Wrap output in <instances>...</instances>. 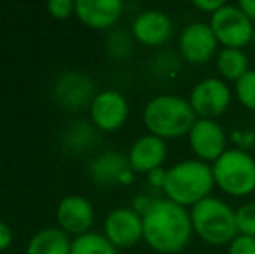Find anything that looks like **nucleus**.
Masks as SVG:
<instances>
[{
  "label": "nucleus",
  "instance_id": "16",
  "mask_svg": "<svg viewBox=\"0 0 255 254\" xmlns=\"http://www.w3.org/2000/svg\"><path fill=\"white\" fill-rule=\"evenodd\" d=\"M91 176L99 185L130 183L132 169L127 157L118 152H106L91 162Z\"/></svg>",
  "mask_w": 255,
  "mask_h": 254
},
{
  "label": "nucleus",
  "instance_id": "23",
  "mask_svg": "<svg viewBox=\"0 0 255 254\" xmlns=\"http://www.w3.org/2000/svg\"><path fill=\"white\" fill-rule=\"evenodd\" d=\"M110 51L118 58H125L130 52V37L124 31H117L110 37Z\"/></svg>",
  "mask_w": 255,
  "mask_h": 254
},
{
  "label": "nucleus",
  "instance_id": "29",
  "mask_svg": "<svg viewBox=\"0 0 255 254\" xmlns=\"http://www.w3.org/2000/svg\"><path fill=\"white\" fill-rule=\"evenodd\" d=\"M236 5L245 12V16L249 17L252 23H255V0H240Z\"/></svg>",
  "mask_w": 255,
  "mask_h": 254
},
{
  "label": "nucleus",
  "instance_id": "17",
  "mask_svg": "<svg viewBox=\"0 0 255 254\" xmlns=\"http://www.w3.org/2000/svg\"><path fill=\"white\" fill-rule=\"evenodd\" d=\"M92 89H94V84L91 82V78H87L82 73L70 71V73H63L57 78L54 92L63 105L77 106L91 98Z\"/></svg>",
  "mask_w": 255,
  "mask_h": 254
},
{
  "label": "nucleus",
  "instance_id": "18",
  "mask_svg": "<svg viewBox=\"0 0 255 254\" xmlns=\"http://www.w3.org/2000/svg\"><path fill=\"white\" fill-rule=\"evenodd\" d=\"M71 242L63 228L49 227L30 239L26 254H70Z\"/></svg>",
  "mask_w": 255,
  "mask_h": 254
},
{
  "label": "nucleus",
  "instance_id": "30",
  "mask_svg": "<svg viewBox=\"0 0 255 254\" xmlns=\"http://www.w3.org/2000/svg\"><path fill=\"white\" fill-rule=\"evenodd\" d=\"M252 44H254V47H255V30H254V40H252Z\"/></svg>",
  "mask_w": 255,
  "mask_h": 254
},
{
  "label": "nucleus",
  "instance_id": "6",
  "mask_svg": "<svg viewBox=\"0 0 255 254\" xmlns=\"http://www.w3.org/2000/svg\"><path fill=\"white\" fill-rule=\"evenodd\" d=\"M210 28L217 42L228 49H243L254 40L255 24L238 5L224 3L210 16Z\"/></svg>",
  "mask_w": 255,
  "mask_h": 254
},
{
  "label": "nucleus",
  "instance_id": "4",
  "mask_svg": "<svg viewBox=\"0 0 255 254\" xmlns=\"http://www.w3.org/2000/svg\"><path fill=\"white\" fill-rule=\"evenodd\" d=\"M189 214H191L193 232L207 244H231L233 239L238 235L235 209H231L224 200L210 195L193 206Z\"/></svg>",
  "mask_w": 255,
  "mask_h": 254
},
{
  "label": "nucleus",
  "instance_id": "1",
  "mask_svg": "<svg viewBox=\"0 0 255 254\" xmlns=\"http://www.w3.org/2000/svg\"><path fill=\"white\" fill-rule=\"evenodd\" d=\"M144 241L160 254L181 253L193 235L191 214L168 199H156L142 214Z\"/></svg>",
  "mask_w": 255,
  "mask_h": 254
},
{
  "label": "nucleus",
  "instance_id": "14",
  "mask_svg": "<svg viewBox=\"0 0 255 254\" xmlns=\"http://www.w3.org/2000/svg\"><path fill=\"white\" fill-rule=\"evenodd\" d=\"M57 221L70 234H87L94 221V207L82 195H66L57 206Z\"/></svg>",
  "mask_w": 255,
  "mask_h": 254
},
{
  "label": "nucleus",
  "instance_id": "22",
  "mask_svg": "<svg viewBox=\"0 0 255 254\" xmlns=\"http://www.w3.org/2000/svg\"><path fill=\"white\" fill-rule=\"evenodd\" d=\"M236 228L240 235L255 239V202H247L235 211Z\"/></svg>",
  "mask_w": 255,
  "mask_h": 254
},
{
  "label": "nucleus",
  "instance_id": "9",
  "mask_svg": "<svg viewBox=\"0 0 255 254\" xmlns=\"http://www.w3.org/2000/svg\"><path fill=\"white\" fill-rule=\"evenodd\" d=\"M217 38L208 23H191L182 30L179 51L188 63L203 64L217 56Z\"/></svg>",
  "mask_w": 255,
  "mask_h": 254
},
{
  "label": "nucleus",
  "instance_id": "2",
  "mask_svg": "<svg viewBox=\"0 0 255 254\" xmlns=\"http://www.w3.org/2000/svg\"><path fill=\"white\" fill-rule=\"evenodd\" d=\"M142 120L149 134L165 141L188 136L198 117L188 99L177 94H160L148 101L142 112Z\"/></svg>",
  "mask_w": 255,
  "mask_h": 254
},
{
  "label": "nucleus",
  "instance_id": "11",
  "mask_svg": "<svg viewBox=\"0 0 255 254\" xmlns=\"http://www.w3.org/2000/svg\"><path fill=\"white\" fill-rule=\"evenodd\" d=\"M91 117L103 131H117L128 117V103L125 96L113 89L101 91L92 98Z\"/></svg>",
  "mask_w": 255,
  "mask_h": 254
},
{
  "label": "nucleus",
  "instance_id": "21",
  "mask_svg": "<svg viewBox=\"0 0 255 254\" xmlns=\"http://www.w3.org/2000/svg\"><path fill=\"white\" fill-rule=\"evenodd\" d=\"M235 92L238 101L247 110L255 112V70H250L245 77H242L235 84Z\"/></svg>",
  "mask_w": 255,
  "mask_h": 254
},
{
  "label": "nucleus",
  "instance_id": "25",
  "mask_svg": "<svg viewBox=\"0 0 255 254\" xmlns=\"http://www.w3.org/2000/svg\"><path fill=\"white\" fill-rule=\"evenodd\" d=\"M47 9L56 17H68L71 12H75L73 0H51L47 2Z\"/></svg>",
  "mask_w": 255,
  "mask_h": 254
},
{
  "label": "nucleus",
  "instance_id": "26",
  "mask_svg": "<svg viewBox=\"0 0 255 254\" xmlns=\"http://www.w3.org/2000/svg\"><path fill=\"white\" fill-rule=\"evenodd\" d=\"M193 5H195L198 10H202V12H207L212 16V14H215L222 5H224V2H221V0H195Z\"/></svg>",
  "mask_w": 255,
  "mask_h": 254
},
{
  "label": "nucleus",
  "instance_id": "15",
  "mask_svg": "<svg viewBox=\"0 0 255 254\" xmlns=\"http://www.w3.org/2000/svg\"><path fill=\"white\" fill-rule=\"evenodd\" d=\"M122 12L124 3L120 0H75V14L85 24L98 30L113 26Z\"/></svg>",
  "mask_w": 255,
  "mask_h": 254
},
{
  "label": "nucleus",
  "instance_id": "28",
  "mask_svg": "<svg viewBox=\"0 0 255 254\" xmlns=\"http://www.w3.org/2000/svg\"><path fill=\"white\" fill-rule=\"evenodd\" d=\"M165 176H167V169H161V167H158V169H154V171H151V173L148 174V180H149V183H151L153 187L161 188V190H163Z\"/></svg>",
  "mask_w": 255,
  "mask_h": 254
},
{
  "label": "nucleus",
  "instance_id": "19",
  "mask_svg": "<svg viewBox=\"0 0 255 254\" xmlns=\"http://www.w3.org/2000/svg\"><path fill=\"white\" fill-rule=\"evenodd\" d=\"M215 64H217L222 80L235 82V84L250 71L249 58L243 52V49L222 47L215 56Z\"/></svg>",
  "mask_w": 255,
  "mask_h": 254
},
{
  "label": "nucleus",
  "instance_id": "10",
  "mask_svg": "<svg viewBox=\"0 0 255 254\" xmlns=\"http://www.w3.org/2000/svg\"><path fill=\"white\" fill-rule=\"evenodd\" d=\"M193 153L202 162L214 164L228 150V138L224 129L215 120L198 119L188 134Z\"/></svg>",
  "mask_w": 255,
  "mask_h": 254
},
{
  "label": "nucleus",
  "instance_id": "7",
  "mask_svg": "<svg viewBox=\"0 0 255 254\" xmlns=\"http://www.w3.org/2000/svg\"><path fill=\"white\" fill-rule=\"evenodd\" d=\"M233 92L226 80L217 77H208L200 80L189 94V105L198 119L215 120L224 115L231 105Z\"/></svg>",
  "mask_w": 255,
  "mask_h": 254
},
{
  "label": "nucleus",
  "instance_id": "5",
  "mask_svg": "<svg viewBox=\"0 0 255 254\" xmlns=\"http://www.w3.org/2000/svg\"><path fill=\"white\" fill-rule=\"evenodd\" d=\"M215 187L231 197H247L255 192V159L247 150H226L212 164Z\"/></svg>",
  "mask_w": 255,
  "mask_h": 254
},
{
  "label": "nucleus",
  "instance_id": "12",
  "mask_svg": "<svg viewBox=\"0 0 255 254\" xmlns=\"http://www.w3.org/2000/svg\"><path fill=\"white\" fill-rule=\"evenodd\" d=\"M132 35L137 42L149 47L163 45L172 35V21L165 12L156 9L142 10L132 23Z\"/></svg>",
  "mask_w": 255,
  "mask_h": 254
},
{
  "label": "nucleus",
  "instance_id": "27",
  "mask_svg": "<svg viewBox=\"0 0 255 254\" xmlns=\"http://www.w3.org/2000/svg\"><path fill=\"white\" fill-rule=\"evenodd\" d=\"M12 242V230L9 228V225L0 221V251L7 249Z\"/></svg>",
  "mask_w": 255,
  "mask_h": 254
},
{
  "label": "nucleus",
  "instance_id": "8",
  "mask_svg": "<svg viewBox=\"0 0 255 254\" xmlns=\"http://www.w3.org/2000/svg\"><path fill=\"white\" fill-rule=\"evenodd\" d=\"M104 235L115 248H130L144 239L142 216L132 207H117L104 220Z\"/></svg>",
  "mask_w": 255,
  "mask_h": 254
},
{
  "label": "nucleus",
  "instance_id": "13",
  "mask_svg": "<svg viewBox=\"0 0 255 254\" xmlns=\"http://www.w3.org/2000/svg\"><path fill=\"white\" fill-rule=\"evenodd\" d=\"M167 157V145L161 138L153 134H144L132 143L128 150V166L135 173H146L161 167Z\"/></svg>",
  "mask_w": 255,
  "mask_h": 254
},
{
  "label": "nucleus",
  "instance_id": "3",
  "mask_svg": "<svg viewBox=\"0 0 255 254\" xmlns=\"http://www.w3.org/2000/svg\"><path fill=\"white\" fill-rule=\"evenodd\" d=\"M215 187L212 166L207 162L182 160L167 169L163 183V193L168 200L182 207H193L210 197Z\"/></svg>",
  "mask_w": 255,
  "mask_h": 254
},
{
  "label": "nucleus",
  "instance_id": "20",
  "mask_svg": "<svg viewBox=\"0 0 255 254\" xmlns=\"http://www.w3.org/2000/svg\"><path fill=\"white\" fill-rule=\"evenodd\" d=\"M70 254H118V251L104 234L87 232V234L77 235L71 241Z\"/></svg>",
  "mask_w": 255,
  "mask_h": 254
},
{
  "label": "nucleus",
  "instance_id": "24",
  "mask_svg": "<svg viewBox=\"0 0 255 254\" xmlns=\"http://www.w3.org/2000/svg\"><path fill=\"white\" fill-rule=\"evenodd\" d=\"M228 254H255V239L238 234L229 244Z\"/></svg>",
  "mask_w": 255,
  "mask_h": 254
}]
</instances>
